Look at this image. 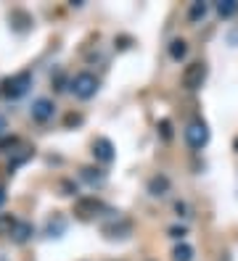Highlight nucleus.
Returning a JSON list of instances; mask_svg holds the SVG:
<instances>
[{
  "label": "nucleus",
  "mask_w": 238,
  "mask_h": 261,
  "mask_svg": "<svg viewBox=\"0 0 238 261\" xmlns=\"http://www.w3.org/2000/svg\"><path fill=\"white\" fill-rule=\"evenodd\" d=\"M61 190H64V195H74V193H77V185H72V182H61Z\"/></svg>",
  "instance_id": "nucleus-20"
},
{
  "label": "nucleus",
  "mask_w": 238,
  "mask_h": 261,
  "mask_svg": "<svg viewBox=\"0 0 238 261\" xmlns=\"http://www.w3.org/2000/svg\"><path fill=\"white\" fill-rule=\"evenodd\" d=\"M64 232H66V219L61 217V214H53L48 219V225H45V235L48 238H61Z\"/></svg>",
  "instance_id": "nucleus-8"
},
{
  "label": "nucleus",
  "mask_w": 238,
  "mask_h": 261,
  "mask_svg": "<svg viewBox=\"0 0 238 261\" xmlns=\"http://www.w3.org/2000/svg\"><path fill=\"white\" fill-rule=\"evenodd\" d=\"M80 177L90 185V188H98V185H104V182H106V172L93 169V166H85V169L80 172Z\"/></svg>",
  "instance_id": "nucleus-10"
},
{
  "label": "nucleus",
  "mask_w": 238,
  "mask_h": 261,
  "mask_svg": "<svg viewBox=\"0 0 238 261\" xmlns=\"http://www.w3.org/2000/svg\"><path fill=\"white\" fill-rule=\"evenodd\" d=\"M32 158V151H24V153H19L16 158H11V164H8V169H16V166H22L24 161H30Z\"/></svg>",
  "instance_id": "nucleus-17"
},
{
  "label": "nucleus",
  "mask_w": 238,
  "mask_h": 261,
  "mask_svg": "<svg viewBox=\"0 0 238 261\" xmlns=\"http://www.w3.org/2000/svg\"><path fill=\"white\" fill-rule=\"evenodd\" d=\"M204 79H206V63H188L186 71H182V87L186 90H198L201 85H204Z\"/></svg>",
  "instance_id": "nucleus-4"
},
{
  "label": "nucleus",
  "mask_w": 238,
  "mask_h": 261,
  "mask_svg": "<svg viewBox=\"0 0 238 261\" xmlns=\"http://www.w3.org/2000/svg\"><path fill=\"white\" fill-rule=\"evenodd\" d=\"M236 11H238V0H222V3H217V13L222 18H230Z\"/></svg>",
  "instance_id": "nucleus-13"
},
{
  "label": "nucleus",
  "mask_w": 238,
  "mask_h": 261,
  "mask_svg": "<svg viewBox=\"0 0 238 261\" xmlns=\"http://www.w3.org/2000/svg\"><path fill=\"white\" fill-rule=\"evenodd\" d=\"M77 124H82V116L80 114H69L66 116V127H77Z\"/></svg>",
  "instance_id": "nucleus-19"
},
{
  "label": "nucleus",
  "mask_w": 238,
  "mask_h": 261,
  "mask_svg": "<svg viewBox=\"0 0 238 261\" xmlns=\"http://www.w3.org/2000/svg\"><path fill=\"white\" fill-rule=\"evenodd\" d=\"M69 90L74 92V98H80V100H90V98H93L96 92H98V79H96L90 71H80V74H74V77H72Z\"/></svg>",
  "instance_id": "nucleus-1"
},
{
  "label": "nucleus",
  "mask_w": 238,
  "mask_h": 261,
  "mask_svg": "<svg viewBox=\"0 0 238 261\" xmlns=\"http://www.w3.org/2000/svg\"><path fill=\"white\" fill-rule=\"evenodd\" d=\"M53 111H56V106H53L50 98H38L32 103V119L34 122H48V119H53Z\"/></svg>",
  "instance_id": "nucleus-6"
},
{
  "label": "nucleus",
  "mask_w": 238,
  "mask_h": 261,
  "mask_svg": "<svg viewBox=\"0 0 238 261\" xmlns=\"http://www.w3.org/2000/svg\"><path fill=\"white\" fill-rule=\"evenodd\" d=\"M159 132H162L164 140H172V122H170V119H162V122H159Z\"/></svg>",
  "instance_id": "nucleus-18"
},
{
  "label": "nucleus",
  "mask_w": 238,
  "mask_h": 261,
  "mask_svg": "<svg viewBox=\"0 0 238 261\" xmlns=\"http://www.w3.org/2000/svg\"><path fill=\"white\" fill-rule=\"evenodd\" d=\"M34 235V227L30 225V222H16V227L11 232V238H14V243H26Z\"/></svg>",
  "instance_id": "nucleus-11"
},
{
  "label": "nucleus",
  "mask_w": 238,
  "mask_h": 261,
  "mask_svg": "<svg viewBox=\"0 0 238 261\" xmlns=\"http://www.w3.org/2000/svg\"><path fill=\"white\" fill-rule=\"evenodd\" d=\"M16 222H19V219H14L11 214H3V217H0V235H11Z\"/></svg>",
  "instance_id": "nucleus-16"
},
{
  "label": "nucleus",
  "mask_w": 238,
  "mask_h": 261,
  "mask_svg": "<svg viewBox=\"0 0 238 261\" xmlns=\"http://www.w3.org/2000/svg\"><path fill=\"white\" fill-rule=\"evenodd\" d=\"M188 55V42L186 40H172L170 42V58L172 61H182Z\"/></svg>",
  "instance_id": "nucleus-12"
},
{
  "label": "nucleus",
  "mask_w": 238,
  "mask_h": 261,
  "mask_svg": "<svg viewBox=\"0 0 238 261\" xmlns=\"http://www.w3.org/2000/svg\"><path fill=\"white\" fill-rule=\"evenodd\" d=\"M233 148H236V151H238V137H236V140H233Z\"/></svg>",
  "instance_id": "nucleus-25"
},
{
  "label": "nucleus",
  "mask_w": 238,
  "mask_h": 261,
  "mask_svg": "<svg viewBox=\"0 0 238 261\" xmlns=\"http://www.w3.org/2000/svg\"><path fill=\"white\" fill-rule=\"evenodd\" d=\"M148 193L154 195V198H162V195H167V193H170V180H167L164 174L151 177V180H148Z\"/></svg>",
  "instance_id": "nucleus-9"
},
{
  "label": "nucleus",
  "mask_w": 238,
  "mask_h": 261,
  "mask_svg": "<svg viewBox=\"0 0 238 261\" xmlns=\"http://www.w3.org/2000/svg\"><path fill=\"white\" fill-rule=\"evenodd\" d=\"M93 156H96V161H100V164H112L114 156H116L112 140H108V137H96V143H93Z\"/></svg>",
  "instance_id": "nucleus-5"
},
{
  "label": "nucleus",
  "mask_w": 238,
  "mask_h": 261,
  "mask_svg": "<svg viewBox=\"0 0 238 261\" xmlns=\"http://www.w3.org/2000/svg\"><path fill=\"white\" fill-rule=\"evenodd\" d=\"M170 235L180 240V238H186V235H188V230H186V227H172V230H170Z\"/></svg>",
  "instance_id": "nucleus-21"
},
{
  "label": "nucleus",
  "mask_w": 238,
  "mask_h": 261,
  "mask_svg": "<svg viewBox=\"0 0 238 261\" xmlns=\"http://www.w3.org/2000/svg\"><path fill=\"white\" fill-rule=\"evenodd\" d=\"M32 87V74L30 71H22V74H14V77H6L0 82V92H3L6 98H22L26 90Z\"/></svg>",
  "instance_id": "nucleus-2"
},
{
  "label": "nucleus",
  "mask_w": 238,
  "mask_h": 261,
  "mask_svg": "<svg viewBox=\"0 0 238 261\" xmlns=\"http://www.w3.org/2000/svg\"><path fill=\"white\" fill-rule=\"evenodd\" d=\"M175 211H178V217H188V214H186V211H188V206H186V203H180V201L175 203Z\"/></svg>",
  "instance_id": "nucleus-22"
},
{
  "label": "nucleus",
  "mask_w": 238,
  "mask_h": 261,
  "mask_svg": "<svg viewBox=\"0 0 238 261\" xmlns=\"http://www.w3.org/2000/svg\"><path fill=\"white\" fill-rule=\"evenodd\" d=\"M74 211H77L80 219H90V217H96L98 211H104V203H100L96 195H93V198H82V201H77Z\"/></svg>",
  "instance_id": "nucleus-7"
},
{
  "label": "nucleus",
  "mask_w": 238,
  "mask_h": 261,
  "mask_svg": "<svg viewBox=\"0 0 238 261\" xmlns=\"http://www.w3.org/2000/svg\"><path fill=\"white\" fill-rule=\"evenodd\" d=\"M6 201H8V195H6V190H3V188H0V206H3Z\"/></svg>",
  "instance_id": "nucleus-24"
},
{
  "label": "nucleus",
  "mask_w": 238,
  "mask_h": 261,
  "mask_svg": "<svg viewBox=\"0 0 238 261\" xmlns=\"http://www.w3.org/2000/svg\"><path fill=\"white\" fill-rule=\"evenodd\" d=\"M186 143L194 148V151H201V148L209 143V129L201 119H196V122H190L186 127Z\"/></svg>",
  "instance_id": "nucleus-3"
},
{
  "label": "nucleus",
  "mask_w": 238,
  "mask_h": 261,
  "mask_svg": "<svg viewBox=\"0 0 238 261\" xmlns=\"http://www.w3.org/2000/svg\"><path fill=\"white\" fill-rule=\"evenodd\" d=\"M206 11H209V5H206V3H194V5H190V11H188V18H190L194 24H198L201 18L206 16Z\"/></svg>",
  "instance_id": "nucleus-14"
},
{
  "label": "nucleus",
  "mask_w": 238,
  "mask_h": 261,
  "mask_svg": "<svg viewBox=\"0 0 238 261\" xmlns=\"http://www.w3.org/2000/svg\"><path fill=\"white\" fill-rule=\"evenodd\" d=\"M6 129H8V122H6V116H0V135H6Z\"/></svg>",
  "instance_id": "nucleus-23"
},
{
  "label": "nucleus",
  "mask_w": 238,
  "mask_h": 261,
  "mask_svg": "<svg viewBox=\"0 0 238 261\" xmlns=\"http://www.w3.org/2000/svg\"><path fill=\"white\" fill-rule=\"evenodd\" d=\"M172 259H175V261H194V248L180 243L175 251H172Z\"/></svg>",
  "instance_id": "nucleus-15"
}]
</instances>
